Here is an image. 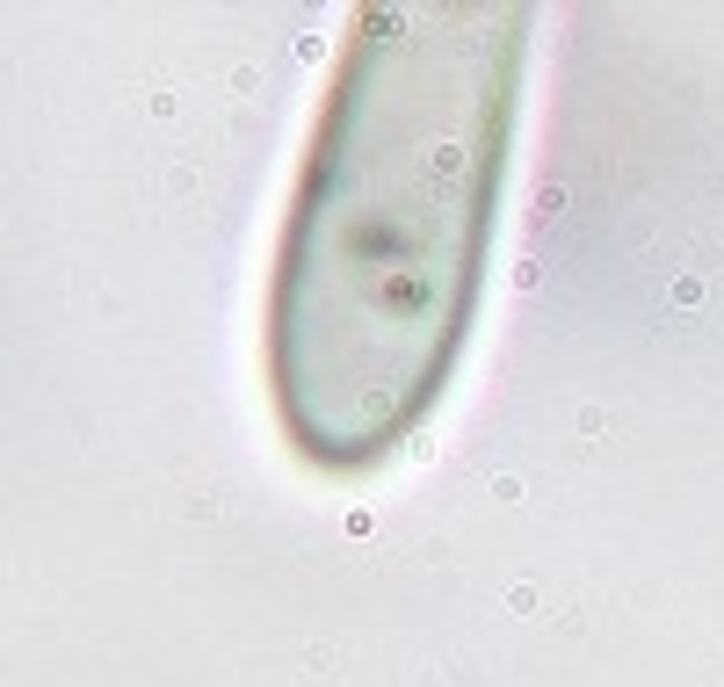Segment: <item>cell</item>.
<instances>
[{
    "instance_id": "6da1fadb",
    "label": "cell",
    "mask_w": 724,
    "mask_h": 687,
    "mask_svg": "<svg viewBox=\"0 0 724 687\" xmlns=\"http://www.w3.org/2000/svg\"><path fill=\"white\" fill-rule=\"evenodd\" d=\"M529 15L507 0L362 15L290 210L268 384L290 442L362 471L435 405L471 326Z\"/></svg>"
}]
</instances>
